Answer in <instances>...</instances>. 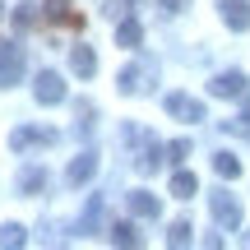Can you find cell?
<instances>
[{
  "instance_id": "cell-1",
  "label": "cell",
  "mask_w": 250,
  "mask_h": 250,
  "mask_svg": "<svg viewBox=\"0 0 250 250\" xmlns=\"http://www.w3.org/2000/svg\"><path fill=\"white\" fill-rule=\"evenodd\" d=\"M208 208H213V223L223 227V232H236V227H241V199L236 195L213 190V195H208Z\"/></svg>"
},
{
  "instance_id": "cell-2",
  "label": "cell",
  "mask_w": 250,
  "mask_h": 250,
  "mask_svg": "<svg viewBox=\"0 0 250 250\" xmlns=\"http://www.w3.org/2000/svg\"><path fill=\"white\" fill-rule=\"evenodd\" d=\"M153 74H158V70H153L148 61H134V65H125V70L116 74V88L125 93V98H139V93L153 83Z\"/></svg>"
},
{
  "instance_id": "cell-3",
  "label": "cell",
  "mask_w": 250,
  "mask_h": 250,
  "mask_svg": "<svg viewBox=\"0 0 250 250\" xmlns=\"http://www.w3.org/2000/svg\"><path fill=\"white\" fill-rule=\"evenodd\" d=\"M19 79H23V46L0 42V88H14Z\"/></svg>"
},
{
  "instance_id": "cell-4",
  "label": "cell",
  "mask_w": 250,
  "mask_h": 250,
  "mask_svg": "<svg viewBox=\"0 0 250 250\" xmlns=\"http://www.w3.org/2000/svg\"><path fill=\"white\" fill-rule=\"evenodd\" d=\"M208 93H213V98H246V93H250V79H246L241 70H223V74L208 79Z\"/></svg>"
},
{
  "instance_id": "cell-5",
  "label": "cell",
  "mask_w": 250,
  "mask_h": 250,
  "mask_svg": "<svg viewBox=\"0 0 250 250\" xmlns=\"http://www.w3.org/2000/svg\"><path fill=\"white\" fill-rule=\"evenodd\" d=\"M33 98L42 102V107H56V102H65V79L56 70H42L33 79Z\"/></svg>"
},
{
  "instance_id": "cell-6",
  "label": "cell",
  "mask_w": 250,
  "mask_h": 250,
  "mask_svg": "<svg viewBox=\"0 0 250 250\" xmlns=\"http://www.w3.org/2000/svg\"><path fill=\"white\" fill-rule=\"evenodd\" d=\"M56 139H61V134L46 130V125H19V130L9 134V148H14V153H28L33 144H56Z\"/></svg>"
},
{
  "instance_id": "cell-7",
  "label": "cell",
  "mask_w": 250,
  "mask_h": 250,
  "mask_svg": "<svg viewBox=\"0 0 250 250\" xmlns=\"http://www.w3.org/2000/svg\"><path fill=\"white\" fill-rule=\"evenodd\" d=\"M162 107H167V116H176V121H190V125L204 121V102H195L190 93H167Z\"/></svg>"
},
{
  "instance_id": "cell-8",
  "label": "cell",
  "mask_w": 250,
  "mask_h": 250,
  "mask_svg": "<svg viewBox=\"0 0 250 250\" xmlns=\"http://www.w3.org/2000/svg\"><path fill=\"white\" fill-rule=\"evenodd\" d=\"M93 171H98V153H93V148H83L79 158L65 167V181H70V186H88V181H93Z\"/></svg>"
},
{
  "instance_id": "cell-9",
  "label": "cell",
  "mask_w": 250,
  "mask_h": 250,
  "mask_svg": "<svg viewBox=\"0 0 250 250\" xmlns=\"http://www.w3.org/2000/svg\"><path fill=\"white\" fill-rule=\"evenodd\" d=\"M218 9H223V23L232 33H246L250 28V0H218Z\"/></svg>"
},
{
  "instance_id": "cell-10",
  "label": "cell",
  "mask_w": 250,
  "mask_h": 250,
  "mask_svg": "<svg viewBox=\"0 0 250 250\" xmlns=\"http://www.w3.org/2000/svg\"><path fill=\"white\" fill-rule=\"evenodd\" d=\"M125 204H130L134 218H158V213H162V199L148 195V190H130V195H125Z\"/></svg>"
},
{
  "instance_id": "cell-11",
  "label": "cell",
  "mask_w": 250,
  "mask_h": 250,
  "mask_svg": "<svg viewBox=\"0 0 250 250\" xmlns=\"http://www.w3.org/2000/svg\"><path fill=\"white\" fill-rule=\"evenodd\" d=\"M70 70L74 74H79V79H93V74H98V56H93V46H74V51H70Z\"/></svg>"
},
{
  "instance_id": "cell-12",
  "label": "cell",
  "mask_w": 250,
  "mask_h": 250,
  "mask_svg": "<svg viewBox=\"0 0 250 250\" xmlns=\"http://www.w3.org/2000/svg\"><path fill=\"white\" fill-rule=\"evenodd\" d=\"M139 42H144V28H139V19H130V14H125L121 23H116V46H125V51H134Z\"/></svg>"
},
{
  "instance_id": "cell-13",
  "label": "cell",
  "mask_w": 250,
  "mask_h": 250,
  "mask_svg": "<svg viewBox=\"0 0 250 250\" xmlns=\"http://www.w3.org/2000/svg\"><path fill=\"white\" fill-rule=\"evenodd\" d=\"M107 236H111V246H125V250H134V246L144 241V236L134 232V223H111V227H107Z\"/></svg>"
},
{
  "instance_id": "cell-14",
  "label": "cell",
  "mask_w": 250,
  "mask_h": 250,
  "mask_svg": "<svg viewBox=\"0 0 250 250\" xmlns=\"http://www.w3.org/2000/svg\"><path fill=\"white\" fill-rule=\"evenodd\" d=\"M171 195H176V199H195V195H199L195 171H176V176H171Z\"/></svg>"
},
{
  "instance_id": "cell-15",
  "label": "cell",
  "mask_w": 250,
  "mask_h": 250,
  "mask_svg": "<svg viewBox=\"0 0 250 250\" xmlns=\"http://www.w3.org/2000/svg\"><path fill=\"white\" fill-rule=\"evenodd\" d=\"M213 171L223 181H236L241 176V158H236V153H213Z\"/></svg>"
},
{
  "instance_id": "cell-16",
  "label": "cell",
  "mask_w": 250,
  "mask_h": 250,
  "mask_svg": "<svg viewBox=\"0 0 250 250\" xmlns=\"http://www.w3.org/2000/svg\"><path fill=\"white\" fill-rule=\"evenodd\" d=\"M19 190H23V195H42L46 190V167H28L23 176H19Z\"/></svg>"
},
{
  "instance_id": "cell-17",
  "label": "cell",
  "mask_w": 250,
  "mask_h": 250,
  "mask_svg": "<svg viewBox=\"0 0 250 250\" xmlns=\"http://www.w3.org/2000/svg\"><path fill=\"white\" fill-rule=\"evenodd\" d=\"M46 19H56V23H74V28H83V19L79 14H70V5H65V0H46Z\"/></svg>"
},
{
  "instance_id": "cell-18",
  "label": "cell",
  "mask_w": 250,
  "mask_h": 250,
  "mask_svg": "<svg viewBox=\"0 0 250 250\" xmlns=\"http://www.w3.org/2000/svg\"><path fill=\"white\" fill-rule=\"evenodd\" d=\"M195 241V227L186 223V218H176V223L167 227V246H190Z\"/></svg>"
},
{
  "instance_id": "cell-19",
  "label": "cell",
  "mask_w": 250,
  "mask_h": 250,
  "mask_svg": "<svg viewBox=\"0 0 250 250\" xmlns=\"http://www.w3.org/2000/svg\"><path fill=\"white\" fill-rule=\"evenodd\" d=\"M28 241V232H23V227H19V223H0V250H14V246H23Z\"/></svg>"
},
{
  "instance_id": "cell-20",
  "label": "cell",
  "mask_w": 250,
  "mask_h": 250,
  "mask_svg": "<svg viewBox=\"0 0 250 250\" xmlns=\"http://www.w3.org/2000/svg\"><path fill=\"white\" fill-rule=\"evenodd\" d=\"M98 213H102V199L93 195V199H88V208H83V218H79V236H83V232H93V227H98Z\"/></svg>"
},
{
  "instance_id": "cell-21",
  "label": "cell",
  "mask_w": 250,
  "mask_h": 250,
  "mask_svg": "<svg viewBox=\"0 0 250 250\" xmlns=\"http://www.w3.org/2000/svg\"><path fill=\"white\" fill-rule=\"evenodd\" d=\"M223 130H227V134H246V139H250V107L241 111V116H232V121H223Z\"/></svg>"
},
{
  "instance_id": "cell-22",
  "label": "cell",
  "mask_w": 250,
  "mask_h": 250,
  "mask_svg": "<svg viewBox=\"0 0 250 250\" xmlns=\"http://www.w3.org/2000/svg\"><path fill=\"white\" fill-rule=\"evenodd\" d=\"M134 5H139V0H107V9H102V14H107L111 23H116V19H125V14H130Z\"/></svg>"
},
{
  "instance_id": "cell-23",
  "label": "cell",
  "mask_w": 250,
  "mask_h": 250,
  "mask_svg": "<svg viewBox=\"0 0 250 250\" xmlns=\"http://www.w3.org/2000/svg\"><path fill=\"white\" fill-rule=\"evenodd\" d=\"M186 158H190V139H171L167 144V162H176V167H181Z\"/></svg>"
},
{
  "instance_id": "cell-24",
  "label": "cell",
  "mask_w": 250,
  "mask_h": 250,
  "mask_svg": "<svg viewBox=\"0 0 250 250\" xmlns=\"http://www.w3.org/2000/svg\"><path fill=\"white\" fill-rule=\"evenodd\" d=\"M37 23V5H19L14 9V28H33Z\"/></svg>"
},
{
  "instance_id": "cell-25",
  "label": "cell",
  "mask_w": 250,
  "mask_h": 250,
  "mask_svg": "<svg viewBox=\"0 0 250 250\" xmlns=\"http://www.w3.org/2000/svg\"><path fill=\"white\" fill-rule=\"evenodd\" d=\"M79 130H83V134L93 130V102H79Z\"/></svg>"
},
{
  "instance_id": "cell-26",
  "label": "cell",
  "mask_w": 250,
  "mask_h": 250,
  "mask_svg": "<svg viewBox=\"0 0 250 250\" xmlns=\"http://www.w3.org/2000/svg\"><path fill=\"white\" fill-rule=\"evenodd\" d=\"M162 5V14H181V9H186V0H158Z\"/></svg>"
},
{
  "instance_id": "cell-27",
  "label": "cell",
  "mask_w": 250,
  "mask_h": 250,
  "mask_svg": "<svg viewBox=\"0 0 250 250\" xmlns=\"http://www.w3.org/2000/svg\"><path fill=\"white\" fill-rule=\"evenodd\" d=\"M246 246H250V236H246Z\"/></svg>"
}]
</instances>
